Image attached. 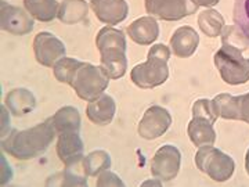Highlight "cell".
I'll use <instances>...</instances> for the list:
<instances>
[{"label": "cell", "mask_w": 249, "mask_h": 187, "mask_svg": "<svg viewBox=\"0 0 249 187\" xmlns=\"http://www.w3.org/2000/svg\"><path fill=\"white\" fill-rule=\"evenodd\" d=\"M55 133L53 118H47L42 124L25 131H11L1 139V150L17 160H32L49 149Z\"/></svg>", "instance_id": "1"}, {"label": "cell", "mask_w": 249, "mask_h": 187, "mask_svg": "<svg viewBox=\"0 0 249 187\" xmlns=\"http://www.w3.org/2000/svg\"><path fill=\"white\" fill-rule=\"evenodd\" d=\"M96 46L100 50L101 67L111 79L122 78L127 70V43L126 36L121 31L112 27H104L96 36Z\"/></svg>", "instance_id": "2"}, {"label": "cell", "mask_w": 249, "mask_h": 187, "mask_svg": "<svg viewBox=\"0 0 249 187\" xmlns=\"http://www.w3.org/2000/svg\"><path fill=\"white\" fill-rule=\"evenodd\" d=\"M170 49L163 43L154 45L148 52L147 61L136 65L130 72V79L140 89H154L169 78L168 61Z\"/></svg>", "instance_id": "3"}, {"label": "cell", "mask_w": 249, "mask_h": 187, "mask_svg": "<svg viewBox=\"0 0 249 187\" xmlns=\"http://www.w3.org/2000/svg\"><path fill=\"white\" fill-rule=\"evenodd\" d=\"M109 76L103 67L90 62H80L70 80V86L76 92L78 97L85 101H93L100 97L109 85Z\"/></svg>", "instance_id": "4"}, {"label": "cell", "mask_w": 249, "mask_h": 187, "mask_svg": "<svg viewBox=\"0 0 249 187\" xmlns=\"http://www.w3.org/2000/svg\"><path fill=\"white\" fill-rule=\"evenodd\" d=\"M214 65L222 79L229 85H242L249 80V58L242 56V50L223 43L213 57Z\"/></svg>", "instance_id": "5"}, {"label": "cell", "mask_w": 249, "mask_h": 187, "mask_svg": "<svg viewBox=\"0 0 249 187\" xmlns=\"http://www.w3.org/2000/svg\"><path fill=\"white\" fill-rule=\"evenodd\" d=\"M196 165L202 173L214 182H226L231 178L235 162L229 154H224L213 146L199 147L196 154Z\"/></svg>", "instance_id": "6"}, {"label": "cell", "mask_w": 249, "mask_h": 187, "mask_svg": "<svg viewBox=\"0 0 249 187\" xmlns=\"http://www.w3.org/2000/svg\"><path fill=\"white\" fill-rule=\"evenodd\" d=\"M144 3L150 16L163 21H178L198 10L193 0H145Z\"/></svg>", "instance_id": "7"}, {"label": "cell", "mask_w": 249, "mask_h": 187, "mask_svg": "<svg viewBox=\"0 0 249 187\" xmlns=\"http://www.w3.org/2000/svg\"><path fill=\"white\" fill-rule=\"evenodd\" d=\"M181 164V154L178 147L172 144H165L151 160V173L154 178L160 182H170L178 176Z\"/></svg>", "instance_id": "8"}, {"label": "cell", "mask_w": 249, "mask_h": 187, "mask_svg": "<svg viewBox=\"0 0 249 187\" xmlns=\"http://www.w3.org/2000/svg\"><path fill=\"white\" fill-rule=\"evenodd\" d=\"M172 121V115L166 108L151 106L145 110L142 121L139 122L137 132L145 140H155L168 132Z\"/></svg>", "instance_id": "9"}, {"label": "cell", "mask_w": 249, "mask_h": 187, "mask_svg": "<svg viewBox=\"0 0 249 187\" xmlns=\"http://www.w3.org/2000/svg\"><path fill=\"white\" fill-rule=\"evenodd\" d=\"M34 17L28 13L13 6L6 0H0V27L11 35L22 36L32 32Z\"/></svg>", "instance_id": "10"}, {"label": "cell", "mask_w": 249, "mask_h": 187, "mask_svg": "<svg viewBox=\"0 0 249 187\" xmlns=\"http://www.w3.org/2000/svg\"><path fill=\"white\" fill-rule=\"evenodd\" d=\"M36 61L43 67H54L65 57L67 49L61 40L50 32H39L34 39Z\"/></svg>", "instance_id": "11"}, {"label": "cell", "mask_w": 249, "mask_h": 187, "mask_svg": "<svg viewBox=\"0 0 249 187\" xmlns=\"http://www.w3.org/2000/svg\"><path fill=\"white\" fill-rule=\"evenodd\" d=\"M83 140L79 132H65L58 134L57 154L62 164L67 167H75L83 160Z\"/></svg>", "instance_id": "12"}, {"label": "cell", "mask_w": 249, "mask_h": 187, "mask_svg": "<svg viewBox=\"0 0 249 187\" xmlns=\"http://www.w3.org/2000/svg\"><path fill=\"white\" fill-rule=\"evenodd\" d=\"M91 7L96 17L109 25L122 22L129 14V4L126 0H93Z\"/></svg>", "instance_id": "13"}, {"label": "cell", "mask_w": 249, "mask_h": 187, "mask_svg": "<svg viewBox=\"0 0 249 187\" xmlns=\"http://www.w3.org/2000/svg\"><path fill=\"white\" fill-rule=\"evenodd\" d=\"M199 45V35L191 27H180L175 31L170 37V47L172 53L180 58L191 57L196 52Z\"/></svg>", "instance_id": "14"}, {"label": "cell", "mask_w": 249, "mask_h": 187, "mask_svg": "<svg viewBox=\"0 0 249 187\" xmlns=\"http://www.w3.org/2000/svg\"><path fill=\"white\" fill-rule=\"evenodd\" d=\"M127 35L139 45H151L160 36V25L152 16L140 17L129 25Z\"/></svg>", "instance_id": "15"}, {"label": "cell", "mask_w": 249, "mask_h": 187, "mask_svg": "<svg viewBox=\"0 0 249 187\" xmlns=\"http://www.w3.org/2000/svg\"><path fill=\"white\" fill-rule=\"evenodd\" d=\"M116 112V104L109 94H101L93 101H89L86 108V115L93 124L98 126H107L112 122Z\"/></svg>", "instance_id": "16"}, {"label": "cell", "mask_w": 249, "mask_h": 187, "mask_svg": "<svg viewBox=\"0 0 249 187\" xmlns=\"http://www.w3.org/2000/svg\"><path fill=\"white\" fill-rule=\"evenodd\" d=\"M6 106L16 116H24L32 112L36 107V98L34 93L28 89H13L6 94Z\"/></svg>", "instance_id": "17"}, {"label": "cell", "mask_w": 249, "mask_h": 187, "mask_svg": "<svg viewBox=\"0 0 249 187\" xmlns=\"http://www.w3.org/2000/svg\"><path fill=\"white\" fill-rule=\"evenodd\" d=\"M187 133H188L190 140L198 149L205 147V146H213L216 142V131H214L213 124L205 119L193 118L187 126Z\"/></svg>", "instance_id": "18"}, {"label": "cell", "mask_w": 249, "mask_h": 187, "mask_svg": "<svg viewBox=\"0 0 249 187\" xmlns=\"http://www.w3.org/2000/svg\"><path fill=\"white\" fill-rule=\"evenodd\" d=\"M89 13V6L85 0H64L60 4L57 18L62 24L73 25L85 19Z\"/></svg>", "instance_id": "19"}, {"label": "cell", "mask_w": 249, "mask_h": 187, "mask_svg": "<svg viewBox=\"0 0 249 187\" xmlns=\"http://www.w3.org/2000/svg\"><path fill=\"white\" fill-rule=\"evenodd\" d=\"M53 124L57 133H65V132H79L82 119L78 108L65 106L60 108L53 116Z\"/></svg>", "instance_id": "20"}, {"label": "cell", "mask_w": 249, "mask_h": 187, "mask_svg": "<svg viewBox=\"0 0 249 187\" xmlns=\"http://www.w3.org/2000/svg\"><path fill=\"white\" fill-rule=\"evenodd\" d=\"M24 6L32 17L42 22L53 21L60 9L57 0H24Z\"/></svg>", "instance_id": "21"}, {"label": "cell", "mask_w": 249, "mask_h": 187, "mask_svg": "<svg viewBox=\"0 0 249 187\" xmlns=\"http://www.w3.org/2000/svg\"><path fill=\"white\" fill-rule=\"evenodd\" d=\"M111 168V157L104 150H96L82 160V169L88 176H97Z\"/></svg>", "instance_id": "22"}, {"label": "cell", "mask_w": 249, "mask_h": 187, "mask_svg": "<svg viewBox=\"0 0 249 187\" xmlns=\"http://www.w3.org/2000/svg\"><path fill=\"white\" fill-rule=\"evenodd\" d=\"M198 25L201 28V31L205 35L209 37H216V36L222 35L224 25V18L223 16L213 9L205 10L202 13H199L198 16Z\"/></svg>", "instance_id": "23"}, {"label": "cell", "mask_w": 249, "mask_h": 187, "mask_svg": "<svg viewBox=\"0 0 249 187\" xmlns=\"http://www.w3.org/2000/svg\"><path fill=\"white\" fill-rule=\"evenodd\" d=\"M213 101L214 110L217 112V115L222 116L224 119H235L240 121V101L238 96H231L227 93L217 94L212 100Z\"/></svg>", "instance_id": "24"}, {"label": "cell", "mask_w": 249, "mask_h": 187, "mask_svg": "<svg viewBox=\"0 0 249 187\" xmlns=\"http://www.w3.org/2000/svg\"><path fill=\"white\" fill-rule=\"evenodd\" d=\"M75 167H67V169L60 173H55L52 178L46 182L47 186H88V179H86V173L80 175L78 173Z\"/></svg>", "instance_id": "25"}, {"label": "cell", "mask_w": 249, "mask_h": 187, "mask_svg": "<svg viewBox=\"0 0 249 187\" xmlns=\"http://www.w3.org/2000/svg\"><path fill=\"white\" fill-rule=\"evenodd\" d=\"M222 42L229 43L242 52L249 49V40L245 34L241 31L238 25H231V27H224L222 31Z\"/></svg>", "instance_id": "26"}, {"label": "cell", "mask_w": 249, "mask_h": 187, "mask_svg": "<svg viewBox=\"0 0 249 187\" xmlns=\"http://www.w3.org/2000/svg\"><path fill=\"white\" fill-rule=\"evenodd\" d=\"M80 62L82 61L76 58H70V57H64L58 62H55V65L53 67L55 79L62 83H70L73 72L79 67Z\"/></svg>", "instance_id": "27"}, {"label": "cell", "mask_w": 249, "mask_h": 187, "mask_svg": "<svg viewBox=\"0 0 249 187\" xmlns=\"http://www.w3.org/2000/svg\"><path fill=\"white\" fill-rule=\"evenodd\" d=\"M193 118L205 119V121H209L211 124H214L219 115H217V112L214 110L213 101L208 100V98L196 100L194 106H193Z\"/></svg>", "instance_id": "28"}, {"label": "cell", "mask_w": 249, "mask_h": 187, "mask_svg": "<svg viewBox=\"0 0 249 187\" xmlns=\"http://www.w3.org/2000/svg\"><path fill=\"white\" fill-rule=\"evenodd\" d=\"M234 22L249 40V0H234Z\"/></svg>", "instance_id": "29"}, {"label": "cell", "mask_w": 249, "mask_h": 187, "mask_svg": "<svg viewBox=\"0 0 249 187\" xmlns=\"http://www.w3.org/2000/svg\"><path fill=\"white\" fill-rule=\"evenodd\" d=\"M97 186L98 187H108V186H112V187H124V182H122V179L119 178L116 173L114 172H109V170H104V172H101L100 175H98L97 179Z\"/></svg>", "instance_id": "30"}, {"label": "cell", "mask_w": 249, "mask_h": 187, "mask_svg": "<svg viewBox=\"0 0 249 187\" xmlns=\"http://www.w3.org/2000/svg\"><path fill=\"white\" fill-rule=\"evenodd\" d=\"M240 101V121L249 124V93L238 96Z\"/></svg>", "instance_id": "31"}, {"label": "cell", "mask_w": 249, "mask_h": 187, "mask_svg": "<svg viewBox=\"0 0 249 187\" xmlns=\"http://www.w3.org/2000/svg\"><path fill=\"white\" fill-rule=\"evenodd\" d=\"M10 133V116L9 111L4 110V104L1 106V139Z\"/></svg>", "instance_id": "32"}, {"label": "cell", "mask_w": 249, "mask_h": 187, "mask_svg": "<svg viewBox=\"0 0 249 187\" xmlns=\"http://www.w3.org/2000/svg\"><path fill=\"white\" fill-rule=\"evenodd\" d=\"M198 7H212L219 3V0H193Z\"/></svg>", "instance_id": "33"}, {"label": "cell", "mask_w": 249, "mask_h": 187, "mask_svg": "<svg viewBox=\"0 0 249 187\" xmlns=\"http://www.w3.org/2000/svg\"><path fill=\"white\" fill-rule=\"evenodd\" d=\"M152 185H158V186H160L162 183H160V179H157V182H150V180H148V182H144V183H142V186H152Z\"/></svg>", "instance_id": "34"}, {"label": "cell", "mask_w": 249, "mask_h": 187, "mask_svg": "<svg viewBox=\"0 0 249 187\" xmlns=\"http://www.w3.org/2000/svg\"><path fill=\"white\" fill-rule=\"evenodd\" d=\"M245 169H247V173L249 175V149L247 151V155H245Z\"/></svg>", "instance_id": "35"}, {"label": "cell", "mask_w": 249, "mask_h": 187, "mask_svg": "<svg viewBox=\"0 0 249 187\" xmlns=\"http://www.w3.org/2000/svg\"><path fill=\"white\" fill-rule=\"evenodd\" d=\"M91 1H93V0H91Z\"/></svg>", "instance_id": "36"}]
</instances>
